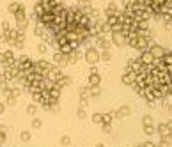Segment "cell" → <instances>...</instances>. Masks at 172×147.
Here are the masks:
<instances>
[{
	"label": "cell",
	"instance_id": "6da1fadb",
	"mask_svg": "<svg viewBox=\"0 0 172 147\" xmlns=\"http://www.w3.org/2000/svg\"><path fill=\"white\" fill-rule=\"evenodd\" d=\"M85 58H87V62H89V64H94V62H98V60H99V53L96 52L94 48H91V50H87Z\"/></svg>",
	"mask_w": 172,
	"mask_h": 147
},
{
	"label": "cell",
	"instance_id": "7a4b0ae2",
	"mask_svg": "<svg viewBox=\"0 0 172 147\" xmlns=\"http://www.w3.org/2000/svg\"><path fill=\"white\" fill-rule=\"evenodd\" d=\"M130 112H131V108H130V106H121L119 110L115 112V117L124 119V117H128V115H130Z\"/></svg>",
	"mask_w": 172,
	"mask_h": 147
},
{
	"label": "cell",
	"instance_id": "3957f363",
	"mask_svg": "<svg viewBox=\"0 0 172 147\" xmlns=\"http://www.w3.org/2000/svg\"><path fill=\"white\" fill-rule=\"evenodd\" d=\"M156 133L160 135V136H169L170 133H169V126L167 124H160L158 128H156Z\"/></svg>",
	"mask_w": 172,
	"mask_h": 147
},
{
	"label": "cell",
	"instance_id": "277c9868",
	"mask_svg": "<svg viewBox=\"0 0 172 147\" xmlns=\"http://www.w3.org/2000/svg\"><path fill=\"white\" fill-rule=\"evenodd\" d=\"M115 117V112H108V113H103V124H112V119Z\"/></svg>",
	"mask_w": 172,
	"mask_h": 147
},
{
	"label": "cell",
	"instance_id": "5b68a950",
	"mask_svg": "<svg viewBox=\"0 0 172 147\" xmlns=\"http://www.w3.org/2000/svg\"><path fill=\"white\" fill-rule=\"evenodd\" d=\"M89 82H91V85H98V83H99V74L96 73L94 69H92V73L89 76Z\"/></svg>",
	"mask_w": 172,
	"mask_h": 147
},
{
	"label": "cell",
	"instance_id": "8992f818",
	"mask_svg": "<svg viewBox=\"0 0 172 147\" xmlns=\"http://www.w3.org/2000/svg\"><path fill=\"white\" fill-rule=\"evenodd\" d=\"M142 124L144 126H153V117L151 115H144L142 117Z\"/></svg>",
	"mask_w": 172,
	"mask_h": 147
},
{
	"label": "cell",
	"instance_id": "52a82bcc",
	"mask_svg": "<svg viewBox=\"0 0 172 147\" xmlns=\"http://www.w3.org/2000/svg\"><path fill=\"white\" fill-rule=\"evenodd\" d=\"M144 133H146V135H149V136H151V135H154V133H156L154 124H153V126H144Z\"/></svg>",
	"mask_w": 172,
	"mask_h": 147
},
{
	"label": "cell",
	"instance_id": "ba28073f",
	"mask_svg": "<svg viewBox=\"0 0 172 147\" xmlns=\"http://www.w3.org/2000/svg\"><path fill=\"white\" fill-rule=\"evenodd\" d=\"M60 144H62V146H71V138H69V136H66V135H64V136H60Z\"/></svg>",
	"mask_w": 172,
	"mask_h": 147
},
{
	"label": "cell",
	"instance_id": "9c48e42d",
	"mask_svg": "<svg viewBox=\"0 0 172 147\" xmlns=\"http://www.w3.org/2000/svg\"><path fill=\"white\" fill-rule=\"evenodd\" d=\"M92 121H94V122H101V121H103V113H94V115H92Z\"/></svg>",
	"mask_w": 172,
	"mask_h": 147
},
{
	"label": "cell",
	"instance_id": "30bf717a",
	"mask_svg": "<svg viewBox=\"0 0 172 147\" xmlns=\"http://www.w3.org/2000/svg\"><path fill=\"white\" fill-rule=\"evenodd\" d=\"M91 94H92V96H99V87H98V85H92V87H91Z\"/></svg>",
	"mask_w": 172,
	"mask_h": 147
},
{
	"label": "cell",
	"instance_id": "8fae6325",
	"mask_svg": "<svg viewBox=\"0 0 172 147\" xmlns=\"http://www.w3.org/2000/svg\"><path fill=\"white\" fill-rule=\"evenodd\" d=\"M77 115H78V119H83V117H85V112H83V108H78Z\"/></svg>",
	"mask_w": 172,
	"mask_h": 147
},
{
	"label": "cell",
	"instance_id": "7c38bea8",
	"mask_svg": "<svg viewBox=\"0 0 172 147\" xmlns=\"http://www.w3.org/2000/svg\"><path fill=\"white\" fill-rule=\"evenodd\" d=\"M21 140H25V142H27V140H30V135H29L27 131H23V133H21Z\"/></svg>",
	"mask_w": 172,
	"mask_h": 147
},
{
	"label": "cell",
	"instance_id": "4fadbf2b",
	"mask_svg": "<svg viewBox=\"0 0 172 147\" xmlns=\"http://www.w3.org/2000/svg\"><path fill=\"white\" fill-rule=\"evenodd\" d=\"M101 58H103V60H110V53H108V52H103Z\"/></svg>",
	"mask_w": 172,
	"mask_h": 147
},
{
	"label": "cell",
	"instance_id": "5bb4252c",
	"mask_svg": "<svg viewBox=\"0 0 172 147\" xmlns=\"http://www.w3.org/2000/svg\"><path fill=\"white\" fill-rule=\"evenodd\" d=\"M32 124H34V128H41V126H43V122H41V121H38V119H36V121H34V122H32Z\"/></svg>",
	"mask_w": 172,
	"mask_h": 147
},
{
	"label": "cell",
	"instance_id": "9a60e30c",
	"mask_svg": "<svg viewBox=\"0 0 172 147\" xmlns=\"http://www.w3.org/2000/svg\"><path fill=\"white\" fill-rule=\"evenodd\" d=\"M110 128H112L110 124H103V131H105V133H110Z\"/></svg>",
	"mask_w": 172,
	"mask_h": 147
},
{
	"label": "cell",
	"instance_id": "2e32d148",
	"mask_svg": "<svg viewBox=\"0 0 172 147\" xmlns=\"http://www.w3.org/2000/svg\"><path fill=\"white\" fill-rule=\"evenodd\" d=\"M144 147H158L154 142H144Z\"/></svg>",
	"mask_w": 172,
	"mask_h": 147
},
{
	"label": "cell",
	"instance_id": "e0dca14e",
	"mask_svg": "<svg viewBox=\"0 0 172 147\" xmlns=\"http://www.w3.org/2000/svg\"><path fill=\"white\" fill-rule=\"evenodd\" d=\"M29 113H36V106L32 105V106H29Z\"/></svg>",
	"mask_w": 172,
	"mask_h": 147
},
{
	"label": "cell",
	"instance_id": "ac0fdd59",
	"mask_svg": "<svg viewBox=\"0 0 172 147\" xmlns=\"http://www.w3.org/2000/svg\"><path fill=\"white\" fill-rule=\"evenodd\" d=\"M167 126H169V133H170V136H172V121L167 122Z\"/></svg>",
	"mask_w": 172,
	"mask_h": 147
},
{
	"label": "cell",
	"instance_id": "d6986e66",
	"mask_svg": "<svg viewBox=\"0 0 172 147\" xmlns=\"http://www.w3.org/2000/svg\"><path fill=\"white\" fill-rule=\"evenodd\" d=\"M133 147H144V142H137Z\"/></svg>",
	"mask_w": 172,
	"mask_h": 147
},
{
	"label": "cell",
	"instance_id": "ffe728a7",
	"mask_svg": "<svg viewBox=\"0 0 172 147\" xmlns=\"http://www.w3.org/2000/svg\"><path fill=\"white\" fill-rule=\"evenodd\" d=\"M96 147H105V146H103V144H98V146H96Z\"/></svg>",
	"mask_w": 172,
	"mask_h": 147
}]
</instances>
